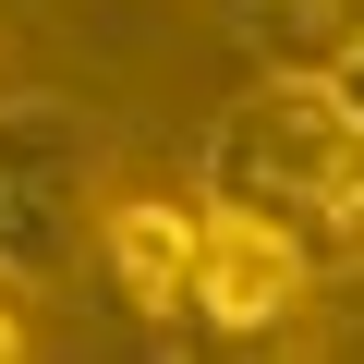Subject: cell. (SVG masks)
I'll use <instances>...</instances> for the list:
<instances>
[{"instance_id": "obj_1", "label": "cell", "mask_w": 364, "mask_h": 364, "mask_svg": "<svg viewBox=\"0 0 364 364\" xmlns=\"http://www.w3.org/2000/svg\"><path fill=\"white\" fill-rule=\"evenodd\" d=\"M195 170H207V195L279 219L316 279H364V122L316 73H267L255 97H231Z\"/></svg>"}, {"instance_id": "obj_2", "label": "cell", "mask_w": 364, "mask_h": 364, "mask_svg": "<svg viewBox=\"0 0 364 364\" xmlns=\"http://www.w3.org/2000/svg\"><path fill=\"white\" fill-rule=\"evenodd\" d=\"M97 243V122L73 97H0V279H61Z\"/></svg>"}, {"instance_id": "obj_3", "label": "cell", "mask_w": 364, "mask_h": 364, "mask_svg": "<svg viewBox=\"0 0 364 364\" xmlns=\"http://www.w3.org/2000/svg\"><path fill=\"white\" fill-rule=\"evenodd\" d=\"M316 304V267H304V243L279 231V219H255V207H231V195H195V328H219V340H267V328H291Z\"/></svg>"}, {"instance_id": "obj_4", "label": "cell", "mask_w": 364, "mask_h": 364, "mask_svg": "<svg viewBox=\"0 0 364 364\" xmlns=\"http://www.w3.org/2000/svg\"><path fill=\"white\" fill-rule=\"evenodd\" d=\"M97 267L134 316H182L195 304V207L182 195H109L97 207Z\"/></svg>"}, {"instance_id": "obj_5", "label": "cell", "mask_w": 364, "mask_h": 364, "mask_svg": "<svg viewBox=\"0 0 364 364\" xmlns=\"http://www.w3.org/2000/svg\"><path fill=\"white\" fill-rule=\"evenodd\" d=\"M231 25L267 49V73H316V61L364 25V0H231Z\"/></svg>"}, {"instance_id": "obj_6", "label": "cell", "mask_w": 364, "mask_h": 364, "mask_svg": "<svg viewBox=\"0 0 364 364\" xmlns=\"http://www.w3.org/2000/svg\"><path fill=\"white\" fill-rule=\"evenodd\" d=\"M316 85H328V97H340V109L364 122V25H352V37H340V49L316 61Z\"/></svg>"}, {"instance_id": "obj_7", "label": "cell", "mask_w": 364, "mask_h": 364, "mask_svg": "<svg viewBox=\"0 0 364 364\" xmlns=\"http://www.w3.org/2000/svg\"><path fill=\"white\" fill-rule=\"evenodd\" d=\"M0 352H25V279H0Z\"/></svg>"}]
</instances>
